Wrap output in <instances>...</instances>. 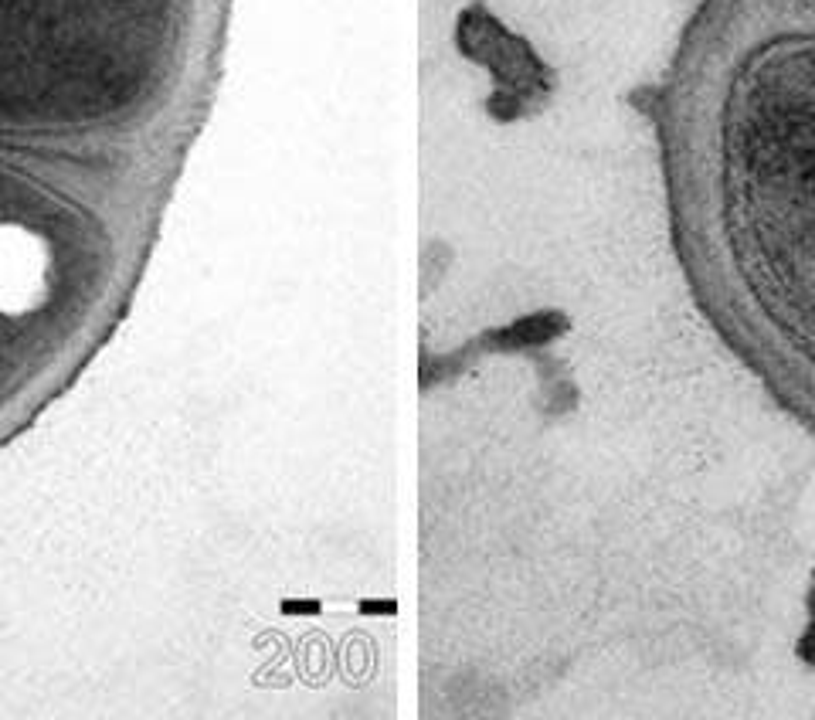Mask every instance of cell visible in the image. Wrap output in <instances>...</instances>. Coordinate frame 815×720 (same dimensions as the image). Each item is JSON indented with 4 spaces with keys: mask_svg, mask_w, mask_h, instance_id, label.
Here are the masks:
<instances>
[{
    "mask_svg": "<svg viewBox=\"0 0 815 720\" xmlns=\"http://www.w3.org/2000/svg\"><path fill=\"white\" fill-rule=\"evenodd\" d=\"M799 653L805 656V659H815V625L809 632H805V639H802V646H799Z\"/></svg>",
    "mask_w": 815,
    "mask_h": 720,
    "instance_id": "1",
    "label": "cell"
}]
</instances>
